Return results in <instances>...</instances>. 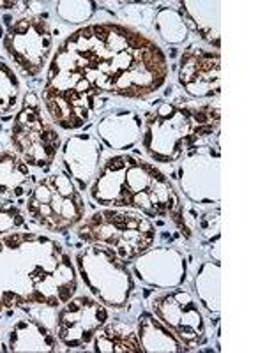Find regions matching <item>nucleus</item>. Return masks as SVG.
<instances>
[{
	"label": "nucleus",
	"instance_id": "obj_1",
	"mask_svg": "<svg viewBox=\"0 0 265 353\" xmlns=\"http://www.w3.org/2000/svg\"><path fill=\"white\" fill-rule=\"evenodd\" d=\"M168 77V57L141 30L115 21L88 23L52 55L41 101L53 124L78 131L103 117L113 97L147 99Z\"/></svg>",
	"mask_w": 265,
	"mask_h": 353
},
{
	"label": "nucleus",
	"instance_id": "obj_2",
	"mask_svg": "<svg viewBox=\"0 0 265 353\" xmlns=\"http://www.w3.org/2000/svg\"><path fill=\"white\" fill-rule=\"evenodd\" d=\"M78 272L68 249L50 235H0V314L23 309L55 330L57 311L77 293Z\"/></svg>",
	"mask_w": 265,
	"mask_h": 353
},
{
	"label": "nucleus",
	"instance_id": "obj_3",
	"mask_svg": "<svg viewBox=\"0 0 265 353\" xmlns=\"http://www.w3.org/2000/svg\"><path fill=\"white\" fill-rule=\"evenodd\" d=\"M88 198L101 207L137 210L154 219H168L186 237H191L175 185L156 165L135 154L106 157L88 188Z\"/></svg>",
	"mask_w": 265,
	"mask_h": 353
},
{
	"label": "nucleus",
	"instance_id": "obj_4",
	"mask_svg": "<svg viewBox=\"0 0 265 353\" xmlns=\"http://www.w3.org/2000/svg\"><path fill=\"white\" fill-rule=\"evenodd\" d=\"M219 121V106L207 101L159 103L144 119V152L157 165H173L189 150L217 140Z\"/></svg>",
	"mask_w": 265,
	"mask_h": 353
},
{
	"label": "nucleus",
	"instance_id": "obj_5",
	"mask_svg": "<svg viewBox=\"0 0 265 353\" xmlns=\"http://www.w3.org/2000/svg\"><path fill=\"white\" fill-rule=\"evenodd\" d=\"M77 237L85 244L106 245L129 265L147 249L154 248L157 228L150 217L137 210L103 207L85 216L77 226Z\"/></svg>",
	"mask_w": 265,
	"mask_h": 353
},
{
	"label": "nucleus",
	"instance_id": "obj_6",
	"mask_svg": "<svg viewBox=\"0 0 265 353\" xmlns=\"http://www.w3.org/2000/svg\"><path fill=\"white\" fill-rule=\"evenodd\" d=\"M85 214L87 207L81 191L61 168L36 181L25 198V216L52 233H68L77 228Z\"/></svg>",
	"mask_w": 265,
	"mask_h": 353
},
{
	"label": "nucleus",
	"instance_id": "obj_7",
	"mask_svg": "<svg viewBox=\"0 0 265 353\" xmlns=\"http://www.w3.org/2000/svg\"><path fill=\"white\" fill-rule=\"evenodd\" d=\"M12 152H17L30 168L50 170L61 152L62 140L50 121L41 96L34 90L23 94L21 105L12 117Z\"/></svg>",
	"mask_w": 265,
	"mask_h": 353
},
{
	"label": "nucleus",
	"instance_id": "obj_8",
	"mask_svg": "<svg viewBox=\"0 0 265 353\" xmlns=\"http://www.w3.org/2000/svg\"><path fill=\"white\" fill-rule=\"evenodd\" d=\"M75 267L81 283L94 299L106 307L124 309L135 290V279L128 265L101 244H87L75 254Z\"/></svg>",
	"mask_w": 265,
	"mask_h": 353
},
{
	"label": "nucleus",
	"instance_id": "obj_9",
	"mask_svg": "<svg viewBox=\"0 0 265 353\" xmlns=\"http://www.w3.org/2000/svg\"><path fill=\"white\" fill-rule=\"evenodd\" d=\"M2 46L23 77L37 78L52 61L53 32L50 21L39 14L17 18L9 23Z\"/></svg>",
	"mask_w": 265,
	"mask_h": 353
},
{
	"label": "nucleus",
	"instance_id": "obj_10",
	"mask_svg": "<svg viewBox=\"0 0 265 353\" xmlns=\"http://www.w3.org/2000/svg\"><path fill=\"white\" fill-rule=\"evenodd\" d=\"M150 313L182 343L186 352L204 345V311L198 299L188 290L177 286L156 295L150 301Z\"/></svg>",
	"mask_w": 265,
	"mask_h": 353
},
{
	"label": "nucleus",
	"instance_id": "obj_11",
	"mask_svg": "<svg viewBox=\"0 0 265 353\" xmlns=\"http://www.w3.org/2000/svg\"><path fill=\"white\" fill-rule=\"evenodd\" d=\"M177 163V182L189 201L197 205L219 203L221 152L217 140L189 150Z\"/></svg>",
	"mask_w": 265,
	"mask_h": 353
},
{
	"label": "nucleus",
	"instance_id": "obj_12",
	"mask_svg": "<svg viewBox=\"0 0 265 353\" xmlns=\"http://www.w3.org/2000/svg\"><path fill=\"white\" fill-rule=\"evenodd\" d=\"M110 311L92 295H72L57 311L55 334L66 350H81L90 345L97 332L108 323Z\"/></svg>",
	"mask_w": 265,
	"mask_h": 353
},
{
	"label": "nucleus",
	"instance_id": "obj_13",
	"mask_svg": "<svg viewBox=\"0 0 265 353\" xmlns=\"http://www.w3.org/2000/svg\"><path fill=\"white\" fill-rule=\"evenodd\" d=\"M179 85L191 99L205 101L221 92V57L216 50L191 44L182 52L177 71Z\"/></svg>",
	"mask_w": 265,
	"mask_h": 353
},
{
	"label": "nucleus",
	"instance_id": "obj_14",
	"mask_svg": "<svg viewBox=\"0 0 265 353\" xmlns=\"http://www.w3.org/2000/svg\"><path fill=\"white\" fill-rule=\"evenodd\" d=\"M0 345L2 352H59L55 330L36 320L23 309L0 314Z\"/></svg>",
	"mask_w": 265,
	"mask_h": 353
},
{
	"label": "nucleus",
	"instance_id": "obj_15",
	"mask_svg": "<svg viewBox=\"0 0 265 353\" xmlns=\"http://www.w3.org/2000/svg\"><path fill=\"white\" fill-rule=\"evenodd\" d=\"M131 272L144 285L156 290H170L181 286L188 276V261L182 251L170 245L150 248L132 260Z\"/></svg>",
	"mask_w": 265,
	"mask_h": 353
},
{
	"label": "nucleus",
	"instance_id": "obj_16",
	"mask_svg": "<svg viewBox=\"0 0 265 353\" xmlns=\"http://www.w3.org/2000/svg\"><path fill=\"white\" fill-rule=\"evenodd\" d=\"M61 159L66 173L72 179L80 191L90 188L101 168L103 145L96 134L81 132L62 141Z\"/></svg>",
	"mask_w": 265,
	"mask_h": 353
},
{
	"label": "nucleus",
	"instance_id": "obj_17",
	"mask_svg": "<svg viewBox=\"0 0 265 353\" xmlns=\"http://www.w3.org/2000/svg\"><path fill=\"white\" fill-rule=\"evenodd\" d=\"M144 134V117L137 110L121 108L97 119L96 137L110 150L132 149L141 141Z\"/></svg>",
	"mask_w": 265,
	"mask_h": 353
},
{
	"label": "nucleus",
	"instance_id": "obj_18",
	"mask_svg": "<svg viewBox=\"0 0 265 353\" xmlns=\"http://www.w3.org/2000/svg\"><path fill=\"white\" fill-rule=\"evenodd\" d=\"M36 184L30 166L12 150L0 152V200L21 201Z\"/></svg>",
	"mask_w": 265,
	"mask_h": 353
},
{
	"label": "nucleus",
	"instance_id": "obj_19",
	"mask_svg": "<svg viewBox=\"0 0 265 353\" xmlns=\"http://www.w3.org/2000/svg\"><path fill=\"white\" fill-rule=\"evenodd\" d=\"M179 11L182 12L189 32L193 30L204 43L214 46L219 52L221 37H219V11L221 2H181Z\"/></svg>",
	"mask_w": 265,
	"mask_h": 353
},
{
	"label": "nucleus",
	"instance_id": "obj_20",
	"mask_svg": "<svg viewBox=\"0 0 265 353\" xmlns=\"http://www.w3.org/2000/svg\"><path fill=\"white\" fill-rule=\"evenodd\" d=\"M137 334L144 353H181L182 343L166 329L150 311H141L137 321Z\"/></svg>",
	"mask_w": 265,
	"mask_h": 353
},
{
	"label": "nucleus",
	"instance_id": "obj_21",
	"mask_svg": "<svg viewBox=\"0 0 265 353\" xmlns=\"http://www.w3.org/2000/svg\"><path fill=\"white\" fill-rule=\"evenodd\" d=\"M90 345L94 346V352L101 353H144L137 329L121 320H108V323L94 336Z\"/></svg>",
	"mask_w": 265,
	"mask_h": 353
},
{
	"label": "nucleus",
	"instance_id": "obj_22",
	"mask_svg": "<svg viewBox=\"0 0 265 353\" xmlns=\"http://www.w3.org/2000/svg\"><path fill=\"white\" fill-rule=\"evenodd\" d=\"M197 299L205 311L219 314L221 311V263L219 261H202L193 279Z\"/></svg>",
	"mask_w": 265,
	"mask_h": 353
},
{
	"label": "nucleus",
	"instance_id": "obj_23",
	"mask_svg": "<svg viewBox=\"0 0 265 353\" xmlns=\"http://www.w3.org/2000/svg\"><path fill=\"white\" fill-rule=\"evenodd\" d=\"M153 27L157 32L159 39L170 46H179L184 44L189 37V27L186 23L182 12L177 8H159L154 12Z\"/></svg>",
	"mask_w": 265,
	"mask_h": 353
},
{
	"label": "nucleus",
	"instance_id": "obj_24",
	"mask_svg": "<svg viewBox=\"0 0 265 353\" xmlns=\"http://www.w3.org/2000/svg\"><path fill=\"white\" fill-rule=\"evenodd\" d=\"M21 81L9 62L0 59V117L17 113L21 105Z\"/></svg>",
	"mask_w": 265,
	"mask_h": 353
},
{
	"label": "nucleus",
	"instance_id": "obj_25",
	"mask_svg": "<svg viewBox=\"0 0 265 353\" xmlns=\"http://www.w3.org/2000/svg\"><path fill=\"white\" fill-rule=\"evenodd\" d=\"M97 11L96 2L90 0H61L55 4L57 18L69 25H81L94 17Z\"/></svg>",
	"mask_w": 265,
	"mask_h": 353
},
{
	"label": "nucleus",
	"instance_id": "obj_26",
	"mask_svg": "<svg viewBox=\"0 0 265 353\" xmlns=\"http://www.w3.org/2000/svg\"><path fill=\"white\" fill-rule=\"evenodd\" d=\"M27 228V216L14 201L0 200V235Z\"/></svg>",
	"mask_w": 265,
	"mask_h": 353
},
{
	"label": "nucleus",
	"instance_id": "obj_27",
	"mask_svg": "<svg viewBox=\"0 0 265 353\" xmlns=\"http://www.w3.org/2000/svg\"><path fill=\"white\" fill-rule=\"evenodd\" d=\"M17 6H20L18 2H0V9H12L17 8Z\"/></svg>",
	"mask_w": 265,
	"mask_h": 353
},
{
	"label": "nucleus",
	"instance_id": "obj_28",
	"mask_svg": "<svg viewBox=\"0 0 265 353\" xmlns=\"http://www.w3.org/2000/svg\"><path fill=\"white\" fill-rule=\"evenodd\" d=\"M0 352H2V345H0Z\"/></svg>",
	"mask_w": 265,
	"mask_h": 353
}]
</instances>
